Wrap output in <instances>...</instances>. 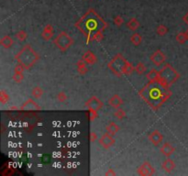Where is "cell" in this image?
<instances>
[{"instance_id": "obj_34", "label": "cell", "mask_w": 188, "mask_h": 176, "mask_svg": "<svg viewBox=\"0 0 188 176\" xmlns=\"http://www.w3.org/2000/svg\"><path fill=\"white\" fill-rule=\"evenodd\" d=\"M114 24L117 26V27H121L122 25H123V23H124V19H123V18L121 17V16H116L115 18H114Z\"/></svg>"}, {"instance_id": "obj_41", "label": "cell", "mask_w": 188, "mask_h": 176, "mask_svg": "<svg viewBox=\"0 0 188 176\" xmlns=\"http://www.w3.org/2000/svg\"><path fill=\"white\" fill-rule=\"evenodd\" d=\"M9 109H10V110H18V108H17V107H11Z\"/></svg>"}, {"instance_id": "obj_33", "label": "cell", "mask_w": 188, "mask_h": 176, "mask_svg": "<svg viewBox=\"0 0 188 176\" xmlns=\"http://www.w3.org/2000/svg\"><path fill=\"white\" fill-rule=\"evenodd\" d=\"M12 79L15 83H19L23 81L24 79V75H23V73H14L13 76H12Z\"/></svg>"}, {"instance_id": "obj_12", "label": "cell", "mask_w": 188, "mask_h": 176, "mask_svg": "<svg viewBox=\"0 0 188 176\" xmlns=\"http://www.w3.org/2000/svg\"><path fill=\"white\" fill-rule=\"evenodd\" d=\"M148 138L154 146H159L163 139V136L158 129H155L149 134Z\"/></svg>"}, {"instance_id": "obj_29", "label": "cell", "mask_w": 188, "mask_h": 176, "mask_svg": "<svg viewBox=\"0 0 188 176\" xmlns=\"http://www.w3.org/2000/svg\"><path fill=\"white\" fill-rule=\"evenodd\" d=\"M8 101H9L8 94L6 93L5 90H1L0 91V102L2 103V105H6Z\"/></svg>"}, {"instance_id": "obj_8", "label": "cell", "mask_w": 188, "mask_h": 176, "mask_svg": "<svg viewBox=\"0 0 188 176\" xmlns=\"http://www.w3.org/2000/svg\"><path fill=\"white\" fill-rule=\"evenodd\" d=\"M150 62H151L154 65H156V66H161V64H163V63H165L166 56L161 52V50H157V51H155L152 54L150 55Z\"/></svg>"}, {"instance_id": "obj_39", "label": "cell", "mask_w": 188, "mask_h": 176, "mask_svg": "<svg viewBox=\"0 0 188 176\" xmlns=\"http://www.w3.org/2000/svg\"><path fill=\"white\" fill-rule=\"evenodd\" d=\"M105 175L106 176H115V175H117V173L114 172V170L113 169H108V172L105 173Z\"/></svg>"}, {"instance_id": "obj_3", "label": "cell", "mask_w": 188, "mask_h": 176, "mask_svg": "<svg viewBox=\"0 0 188 176\" xmlns=\"http://www.w3.org/2000/svg\"><path fill=\"white\" fill-rule=\"evenodd\" d=\"M40 56L33 50L30 44H26L18 54L15 55V60L18 63L21 64L25 70H28L35 65V63L39 61Z\"/></svg>"}, {"instance_id": "obj_5", "label": "cell", "mask_w": 188, "mask_h": 176, "mask_svg": "<svg viewBox=\"0 0 188 176\" xmlns=\"http://www.w3.org/2000/svg\"><path fill=\"white\" fill-rule=\"evenodd\" d=\"M127 62L128 61L123 57V55L121 53H118L108 63V67L116 76L121 77L123 75V70Z\"/></svg>"}, {"instance_id": "obj_35", "label": "cell", "mask_w": 188, "mask_h": 176, "mask_svg": "<svg viewBox=\"0 0 188 176\" xmlns=\"http://www.w3.org/2000/svg\"><path fill=\"white\" fill-rule=\"evenodd\" d=\"M57 100L61 103H64L67 100V95L64 92H60L57 95Z\"/></svg>"}, {"instance_id": "obj_31", "label": "cell", "mask_w": 188, "mask_h": 176, "mask_svg": "<svg viewBox=\"0 0 188 176\" xmlns=\"http://www.w3.org/2000/svg\"><path fill=\"white\" fill-rule=\"evenodd\" d=\"M175 40H176V41H177L179 44H184L185 41H187L185 32H180V33H178V34L176 35V37H175Z\"/></svg>"}, {"instance_id": "obj_11", "label": "cell", "mask_w": 188, "mask_h": 176, "mask_svg": "<svg viewBox=\"0 0 188 176\" xmlns=\"http://www.w3.org/2000/svg\"><path fill=\"white\" fill-rule=\"evenodd\" d=\"M20 110H22V111H40L41 110V108L37 104V102H35L33 99L29 98L26 102L23 103V105L20 107Z\"/></svg>"}, {"instance_id": "obj_42", "label": "cell", "mask_w": 188, "mask_h": 176, "mask_svg": "<svg viewBox=\"0 0 188 176\" xmlns=\"http://www.w3.org/2000/svg\"><path fill=\"white\" fill-rule=\"evenodd\" d=\"M185 36H186V39H187V41H188V29L185 31Z\"/></svg>"}, {"instance_id": "obj_37", "label": "cell", "mask_w": 188, "mask_h": 176, "mask_svg": "<svg viewBox=\"0 0 188 176\" xmlns=\"http://www.w3.org/2000/svg\"><path fill=\"white\" fill-rule=\"evenodd\" d=\"M25 69L24 67L21 65V64H19V63H18L15 68H14V73H23V71H24Z\"/></svg>"}, {"instance_id": "obj_19", "label": "cell", "mask_w": 188, "mask_h": 176, "mask_svg": "<svg viewBox=\"0 0 188 176\" xmlns=\"http://www.w3.org/2000/svg\"><path fill=\"white\" fill-rule=\"evenodd\" d=\"M86 65H87V63H86L83 59H81V60H79V61L77 62L76 67H77V72H78L79 74H81V75H84V74L88 72V68L86 67Z\"/></svg>"}, {"instance_id": "obj_18", "label": "cell", "mask_w": 188, "mask_h": 176, "mask_svg": "<svg viewBox=\"0 0 188 176\" xmlns=\"http://www.w3.org/2000/svg\"><path fill=\"white\" fill-rule=\"evenodd\" d=\"M14 41L13 39L9 36V35H6L4 36L1 40H0V45L5 48V49H9L13 46Z\"/></svg>"}, {"instance_id": "obj_23", "label": "cell", "mask_w": 188, "mask_h": 176, "mask_svg": "<svg viewBox=\"0 0 188 176\" xmlns=\"http://www.w3.org/2000/svg\"><path fill=\"white\" fill-rule=\"evenodd\" d=\"M104 39V30H98L92 34L90 41H96L99 42Z\"/></svg>"}, {"instance_id": "obj_14", "label": "cell", "mask_w": 188, "mask_h": 176, "mask_svg": "<svg viewBox=\"0 0 188 176\" xmlns=\"http://www.w3.org/2000/svg\"><path fill=\"white\" fill-rule=\"evenodd\" d=\"M161 153L164 155L165 157H170L175 151V148L170 143V142H165L161 148Z\"/></svg>"}, {"instance_id": "obj_30", "label": "cell", "mask_w": 188, "mask_h": 176, "mask_svg": "<svg viewBox=\"0 0 188 176\" xmlns=\"http://www.w3.org/2000/svg\"><path fill=\"white\" fill-rule=\"evenodd\" d=\"M16 38L19 41H25L28 38L27 32L25 30H18L16 33Z\"/></svg>"}, {"instance_id": "obj_28", "label": "cell", "mask_w": 188, "mask_h": 176, "mask_svg": "<svg viewBox=\"0 0 188 176\" xmlns=\"http://www.w3.org/2000/svg\"><path fill=\"white\" fill-rule=\"evenodd\" d=\"M168 32V28L166 27L165 25H159L158 27L156 28V33L159 36H165Z\"/></svg>"}, {"instance_id": "obj_32", "label": "cell", "mask_w": 188, "mask_h": 176, "mask_svg": "<svg viewBox=\"0 0 188 176\" xmlns=\"http://www.w3.org/2000/svg\"><path fill=\"white\" fill-rule=\"evenodd\" d=\"M114 117L119 120H122L126 117V112L121 108H117V110L114 112Z\"/></svg>"}, {"instance_id": "obj_36", "label": "cell", "mask_w": 188, "mask_h": 176, "mask_svg": "<svg viewBox=\"0 0 188 176\" xmlns=\"http://www.w3.org/2000/svg\"><path fill=\"white\" fill-rule=\"evenodd\" d=\"M98 115H97V111L95 110H89V118H90V121H94L95 118H97Z\"/></svg>"}, {"instance_id": "obj_26", "label": "cell", "mask_w": 188, "mask_h": 176, "mask_svg": "<svg viewBox=\"0 0 188 176\" xmlns=\"http://www.w3.org/2000/svg\"><path fill=\"white\" fill-rule=\"evenodd\" d=\"M31 95L34 98L36 99H40V97L43 95V90L41 89V87L40 86H36L32 89V92H31Z\"/></svg>"}, {"instance_id": "obj_1", "label": "cell", "mask_w": 188, "mask_h": 176, "mask_svg": "<svg viewBox=\"0 0 188 176\" xmlns=\"http://www.w3.org/2000/svg\"><path fill=\"white\" fill-rule=\"evenodd\" d=\"M169 88L160 80L149 82L140 89L139 95L151 108L158 110L172 95Z\"/></svg>"}, {"instance_id": "obj_13", "label": "cell", "mask_w": 188, "mask_h": 176, "mask_svg": "<svg viewBox=\"0 0 188 176\" xmlns=\"http://www.w3.org/2000/svg\"><path fill=\"white\" fill-rule=\"evenodd\" d=\"M53 27L51 24H47L43 28L42 32H41V38L45 41H48L53 37Z\"/></svg>"}, {"instance_id": "obj_10", "label": "cell", "mask_w": 188, "mask_h": 176, "mask_svg": "<svg viewBox=\"0 0 188 176\" xmlns=\"http://www.w3.org/2000/svg\"><path fill=\"white\" fill-rule=\"evenodd\" d=\"M99 144H100V146H102L104 149H109L110 147H112L114 144H115V142H116V140H115V138H113V136L111 135V134H109L108 132L107 133H105V134H103V135L101 136V138H99Z\"/></svg>"}, {"instance_id": "obj_16", "label": "cell", "mask_w": 188, "mask_h": 176, "mask_svg": "<svg viewBox=\"0 0 188 176\" xmlns=\"http://www.w3.org/2000/svg\"><path fill=\"white\" fill-rule=\"evenodd\" d=\"M82 59H83L87 64H89V65H93V64H94V63H96V61H97L96 56H95V55L94 54V53H92L91 51L85 52V53L83 54Z\"/></svg>"}, {"instance_id": "obj_27", "label": "cell", "mask_w": 188, "mask_h": 176, "mask_svg": "<svg viewBox=\"0 0 188 176\" xmlns=\"http://www.w3.org/2000/svg\"><path fill=\"white\" fill-rule=\"evenodd\" d=\"M146 71V66L144 63H138L137 65L135 66V72L139 74V75H141L145 73Z\"/></svg>"}, {"instance_id": "obj_38", "label": "cell", "mask_w": 188, "mask_h": 176, "mask_svg": "<svg viewBox=\"0 0 188 176\" xmlns=\"http://www.w3.org/2000/svg\"><path fill=\"white\" fill-rule=\"evenodd\" d=\"M95 140H97V135L95 134V132L92 131V132L90 133V141H91V142H94Z\"/></svg>"}, {"instance_id": "obj_2", "label": "cell", "mask_w": 188, "mask_h": 176, "mask_svg": "<svg viewBox=\"0 0 188 176\" xmlns=\"http://www.w3.org/2000/svg\"><path fill=\"white\" fill-rule=\"evenodd\" d=\"M75 27L87 38L86 43H88L92 36L91 33H94L98 30H105L108 27V23L93 8H90L75 23Z\"/></svg>"}, {"instance_id": "obj_24", "label": "cell", "mask_w": 188, "mask_h": 176, "mask_svg": "<svg viewBox=\"0 0 188 176\" xmlns=\"http://www.w3.org/2000/svg\"><path fill=\"white\" fill-rule=\"evenodd\" d=\"M130 41L131 43L135 46H139L141 42H142V37L140 34L139 33H134L131 37H130Z\"/></svg>"}, {"instance_id": "obj_6", "label": "cell", "mask_w": 188, "mask_h": 176, "mask_svg": "<svg viewBox=\"0 0 188 176\" xmlns=\"http://www.w3.org/2000/svg\"><path fill=\"white\" fill-rule=\"evenodd\" d=\"M54 45L63 53H65L68 49L72 47V45L74 43V41L72 39V37L66 33L65 31H62L53 41Z\"/></svg>"}, {"instance_id": "obj_20", "label": "cell", "mask_w": 188, "mask_h": 176, "mask_svg": "<svg viewBox=\"0 0 188 176\" xmlns=\"http://www.w3.org/2000/svg\"><path fill=\"white\" fill-rule=\"evenodd\" d=\"M146 78L149 82H155L160 80V72L155 69H151L146 74Z\"/></svg>"}, {"instance_id": "obj_25", "label": "cell", "mask_w": 188, "mask_h": 176, "mask_svg": "<svg viewBox=\"0 0 188 176\" xmlns=\"http://www.w3.org/2000/svg\"><path fill=\"white\" fill-rule=\"evenodd\" d=\"M135 71V67L132 65V63H130V62H127L124 70H123V74L125 75H130Z\"/></svg>"}, {"instance_id": "obj_15", "label": "cell", "mask_w": 188, "mask_h": 176, "mask_svg": "<svg viewBox=\"0 0 188 176\" xmlns=\"http://www.w3.org/2000/svg\"><path fill=\"white\" fill-rule=\"evenodd\" d=\"M161 168H162V170H163L165 173H172L175 169V162H174L172 159H170V158L168 157L166 160L163 161V163H161Z\"/></svg>"}, {"instance_id": "obj_21", "label": "cell", "mask_w": 188, "mask_h": 176, "mask_svg": "<svg viewBox=\"0 0 188 176\" xmlns=\"http://www.w3.org/2000/svg\"><path fill=\"white\" fill-rule=\"evenodd\" d=\"M106 130L109 134H111L112 136H115L119 131V127L115 122H110L106 127Z\"/></svg>"}, {"instance_id": "obj_22", "label": "cell", "mask_w": 188, "mask_h": 176, "mask_svg": "<svg viewBox=\"0 0 188 176\" xmlns=\"http://www.w3.org/2000/svg\"><path fill=\"white\" fill-rule=\"evenodd\" d=\"M140 21H139L136 18H130V19L128 21V23H127V27H128V28H129L130 30H132V31L137 30V29L140 28Z\"/></svg>"}, {"instance_id": "obj_7", "label": "cell", "mask_w": 188, "mask_h": 176, "mask_svg": "<svg viewBox=\"0 0 188 176\" xmlns=\"http://www.w3.org/2000/svg\"><path fill=\"white\" fill-rule=\"evenodd\" d=\"M156 172V169L149 163V162H144L139 168H138V174L141 176H151L153 175Z\"/></svg>"}, {"instance_id": "obj_17", "label": "cell", "mask_w": 188, "mask_h": 176, "mask_svg": "<svg viewBox=\"0 0 188 176\" xmlns=\"http://www.w3.org/2000/svg\"><path fill=\"white\" fill-rule=\"evenodd\" d=\"M108 104L114 108H119L123 105V99L119 95H114L108 100Z\"/></svg>"}, {"instance_id": "obj_9", "label": "cell", "mask_w": 188, "mask_h": 176, "mask_svg": "<svg viewBox=\"0 0 188 176\" xmlns=\"http://www.w3.org/2000/svg\"><path fill=\"white\" fill-rule=\"evenodd\" d=\"M103 106H104L103 102L98 97H96L94 95L91 96L88 99V101H86V103H85V107L89 109V110L92 109V110L98 111V110H100V109L103 108Z\"/></svg>"}, {"instance_id": "obj_40", "label": "cell", "mask_w": 188, "mask_h": 176, "mask_svg": "<svg viewBox=\"0 0 188 176\" xmlns=\"http://www.w3.org/2000/svg\"><path fill=\"white\" fill-rule=\"evenodd\" d=\"M183 20H184V21H185V22L186 23V25L188 26V12L185 14V15L184 17H183Z\"/></svg>"}, {"instance_id": "obj_4", "label": "cell", "mask_w": 188, "mask_h": 176, "mask_svg": "<svg viewBox=\"0 0 188 176\" xmlns=\"http://www.w3.org/2000/svg\"><path fill=\"white\" fill-rule=\"evenodd\" d=\"M180 78V73L171 64L166 63L160 71V81L170 87Z\"/></svg>"}]
</instances>
